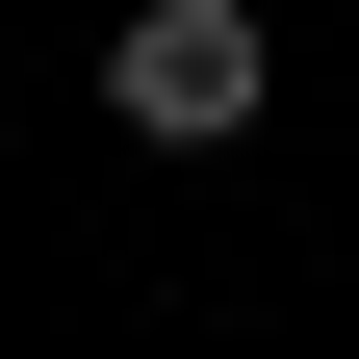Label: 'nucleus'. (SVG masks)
<instances>
[{
	"label": "nucleus",
	"instance_id": "nucleus-1",
	"mask_svg": "<svg viewBox=\"0 0 359 359\" xmlns=\"http://www.w3.org/2000/svg\"><path fill=\"white\" fill-rule=\"evenodd\" d=\"M257 103H283V26L257 0H128L103 26V128H154V154H231Z\"/></svg>",
	"mask_w": 359,
	"mask_h": 359
}]
</instances>
